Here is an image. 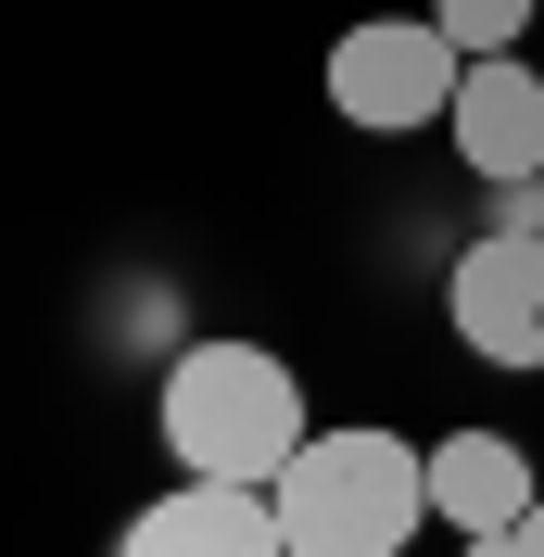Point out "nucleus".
<instances>
[{
	"mask_svg": "<svg viewBox=\"0 0 544 557\" xmlns=\"http://www.w3.org/2000/svg\"><path fill=\"white\" fill-rule=\"evenodd\" d=\"M431 507L456 532H519L532 520V456H519L507 431H456V444L431 456Z\"/></svg>",
	"mask_w": 544,
	"mask_h": 557,
	"instance_id": "obj_7",
	"label": "nucleus"
},
{
	"mask_svg": "<svg viewBox=\"0 0 544 557\" xmlns=\"http://www.w3.org/2000/svg\"><path fill=\"white\" fill-rule=\"evenodd\" d=\"M267 494L292 557H406V532L431 520V456L406 431H305V456Z\"/></svg>",
	"mask_w": 544,
	"mask_h": 557,
	"instance_id": "obj_2",
	"label": "nucleus"
},
{
	"mask_svg": "<svg viewBox=\"0 0 544 557\" xmlns=\"http://www.w3.org/2000/svg\"><path fill=\"white\" fill-rule=\"evenodd\" d=\"M456 152H469L481 177H544V76L519 64V51H481L469 76H456Z\"/></svg>",
	"mask_w": 544,
	"mask_h": 557,
	"instance_id": "obj_6",
	"label": "nucleus"
},
{
	"mask_svg": "<svg viewBox=\"0 0 544 557\" xmlns=\"http://www.w3.org/2000/svg\"><path fill=\"white\" fill-rule=\"evenodd\" d=\"M469 557H532V545H519V532H469Z\"/></svg>",
	"mask_w": 544,
	"mask_h": 557,
	"instance_id": "obj_9",
	"label": "nucleus"
},
{
	"mask_svg": "<svg viewBox=\"0 0 544 557\" xmlns=\"http://www.w3.org/2000/svg\"><path fill=\"white\" fill-rule=\"evenodd\" d=\"M114 557H292V532H279L267 482H203V469H177V494H152Z\"/></svg>",
	"mask_w": 544,
	"mask_h": 557,
	"instance_id": "obj_5",
	"label": "nucleus"
},
{
	"mask_svg": "<svg viewBox=\"0 0 544 557\" xmlns=\"http://www.w3.org/2000/svg\"><path fill=\"white\" fill-rule=\"evenodd\" d=\"M431 13H443V38H456L469 64L481 51H519V26H532V0H431Z\"/></svg>",
	"mask_w": 544,
	"mask_h": 557,
	"instance_id": "obj_8",
	"label": "nucleus"
},
{
	"mask_svg": "<svg viewBox=\"0 0 544 557\" xmlns=\"http://www.w3.org/2000/svg\"><path fill=\"white\" fill-rule=\"evenodd\" d=\"M443 317L481 368H544V242L507 228V242H469L456 278H443Z\"/></svg>",
	"mask_w": 544,
	"mask_h": 557,
	"instance_id": "obj_4",
	"label": "nucleus"
},
{
	"mask_svg": "<svg viewBox=\"0 0 544 557\" xmlns=\"http://www.w3.org/2000/svg\"><path fill=\"white\" fill-rule=\"evenodd\" d=\"M456 76H469V51L443 38V13H380V26H342L330 102H342V127L406 139V127H443L456 114Z\"/></svg>",
	"mask_w": 544,
	"mask_h": 557,
	"instance_id": "obj_3",
	"label": "nucleus"
},
{
	"mask_svg": "<svg viewBox=\"0 0 544 557\" xmlns=\"http://www.w3.org/2000/svg\"><path fill=\"white\" fill-rule=\"evenodd\" d=\"M152 418H165V456L203 482H279L305 456V381L267 343H190L152 393Z\"/></svg>",
	"mask_w": 544,
	"mask_h": 557,
	"instance_id": "obj_1",
	"label": "nucleus"
},
{
	"mask_svg": "<svg viewBox=\"0 0 544 557\" xmlns=\"http://www.w3.org/2000/svg\"><path fill=\"white\" fill-rule=\"evenodd\" d=\"M519 545H532V557H544V494H532V520H519Z\"/></svg>",
	"mask_w": 544,
	"mask_h": 557,
	"instance_id": "obj_10",
	"label": "nucleus"
}]
</instances>
